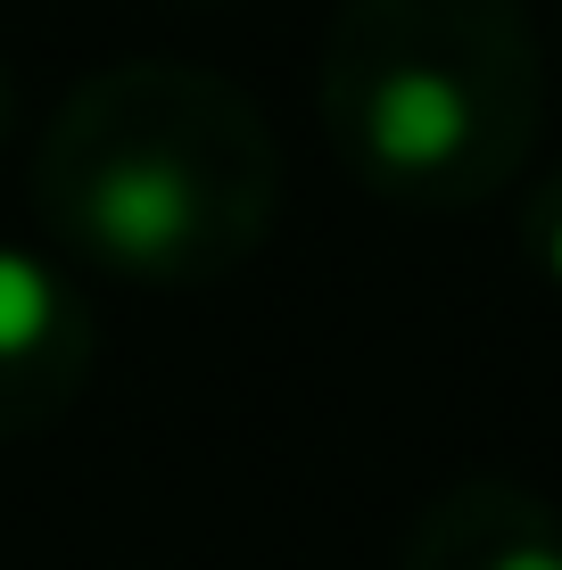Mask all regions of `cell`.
I'll use <instances>...</instances> for the list:
<instances>
[{
	"label": "cell",
	"mask_w": 562,
	"mask_h": 570,
	"mask_svg": "<svg viewBox=\"0 0 562 570\" xmlns=\"http://www.w3.org/2000/svg\"><path fill=\"white\" fill-rule=\"evenodd\" d=\"M521 257H530V273L562 298V166L521 199Z\"/></svg>",
	"instance_id": "obj_5"
},
{
	"label": "cell",
	"mask_w": 562,
	"mask_h": 570,
	"mask_svg": "<svg viewBox=\"0 0 562 570\" xmlns=\"http://www.w3.org/2000/svg\"><path fill=\"white\" fill-rule=\"evenodd\" d=\"M17 116H26V100H17V75H9V58H0V149H9Z\"/></svg>",
	"instance_id": "obj_6"
},
{
	"label": "cell",
	"mask_w": 562,
	"mask_h": 570,
	"mask_svg": "<svg viewBox=\"0 0 562 570\" xmlns=\"http://www.w3.org/2000/svg\"><path fill=\"white\" fill-rule=\"evenodd\" d=\"M397 570H562V513L521 480H455L422 504Z\"/></svg>",
	"instance_id": "obj_4"
},
{
	"label": "cell",
	"mask_w": 562,
	"mask_h": 570,
	"mask_svg": "<svg viewBox=\"0 0 562 570\" xmlns=\"http://www.w3.org/2000/svg\"><path fill=\"white\" fill-rule=\"evenodd\" d=\"M100 372V314L50 257L0 240V446L42 439Z\"/></svg>",
	"instance_id": "obj_3"
},
{
	"label": "cell",
	"mask_w": 562,
	"mask_h": 570,
	"mask_svg": "<svg viewBox=\"0 0 562 570\" xmlns=\"http://www.w3.org/2000/svg\"><path fill=\"white\" fill-rule=\"evenodd\" d=\"M33 215L67 257L149 289H207L274 240L282 141L231 75L116 58L50 108Z\"/></svg>",
	"instance_id": "obj_1"
},
{
	"label": "cell",
	"mask_w": 562,
	"mask_h": 570,
	"mask_svg": "<svg viewBox=\"0 0 562 570\" xmlns=\"http://www.w3.org/2000/svg\"><path fill=\"white\" fill-rule=\"evenodd\" d=\"M323 141L373 199L480 207L538 149L546 67L521 0H339L315 67Z\"/></svg>",
	"instance_id": "obj_2"
}]
</instances>
